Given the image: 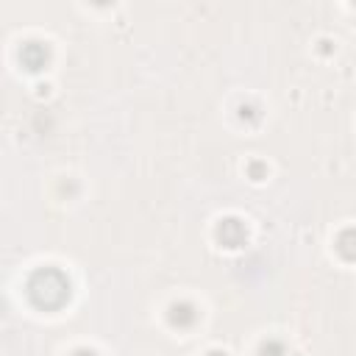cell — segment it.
Returning a JSON list of instances; mask_svg holds the SVG:
<instances>
[{"label":"cell","instance_id":"3957f363","mask_svg":"<svg viewBox=\"0 0 356 356\" xmlns=\"http://www.w3.org/2000/svg\"><path fill=\"white\" fill-rule=\"evenodd\" d=\"M217 239L225 245V248H239L245 242V225L239 220H222L220 228H217Z\"/></svg>","mask_w":356,"mask_h":356},{"label":"cell","instance_id":"5b68a950","mask_svg":"<svg viewBox=\"0 0 356 356\" xmlns=\"http://www.w3.org/2000/svg\"><path fill=\"white\" fill-rule=\"evenodd\" d=\"M337 250H339L345 259H356V228H348V231L339 234Z\"/></svg>","mask_w":356,"mask_h":356},{"label":"cell","instance_id":"6da1fadb","mask_svg":"<svg viewBox=\"0 0 356 356\" xmlns=\"http://www.w3.org/2000/svg\"><path fill=\"white\" fill-rule=\"evenodd\" d=\"M25 289H28L31 303L39 306V309H58L70 298V281L56 267H39L28 278V286Z\"/></svg>","mask_w":356,"mask_h":356},{"label":"cell","instance_id":"52a82bcc","mask_svg":"<svg viewBox=\"0 0 356 356\" xmlns=\"http://www.w3.org/2000/svg\"><path fill=\"white\" fill-rule=\"evenodd\" d=\"M72 356H97V353H95V350H86V348H81V350H75Z\"/></svg>","mask_w":356,"mask_h":356},{"label":"cell","instance_id":"277c9868","mask_svg":"<svg viewBox=\"0 0 356 356\" xmlns=\"http://www.w3.org/2000/svg\"><path fill=\"white\" fill-rule=\"evenodd\" d=\"M170 320H172L178 328H186V325H192V323L197 320V312H195L192 303H175V306L170 309Z\"/></svg>","mask_w":356,"mask_h":356},{"label":"cell","instance_id":"7a4b0ae2","mask_svg":"<svg viewBox=\"0 0 356 356\" xmlns=\"http://www.w3.org/2000/svg\"><path fill=\"white\" fill-rule=\"evenodd\" d=\"M47 58H50V53H47V47H44L42 42H25L22 50H19V61H22L25 70H31V72L42 70V67L47 64Z\"/></svg>","mask_w":356,"mask_h":356},{"label":"cell","instance_id":"ba28073f","mask_svg":"<svg viewBox=\"0 0 356 356\" xmlns=\"http://www.w3.org/2000/svg\"><path fill=\"white\" fill-rule=\"evenodd\" d=\"M209 356H225V353H220V350H211V353H209Z\"/></svg>","mask_w":356,"mask_h":356},{"label":"cell","instance_id":"8992f818","mask_svg":"<svg viewBox=\"0 0 356 356\" xmlns=\"http://www.w3.org/2000/svg\"><path fill=\"white\" fill-rule=\"evenodd\" d=\"M261 356H284V345L275 342V339H270V342L261 345Z\"/></svg>","mask_w":356,"mask_h":356}]
</instances>
